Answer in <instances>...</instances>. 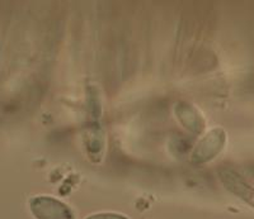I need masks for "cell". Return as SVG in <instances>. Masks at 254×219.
<instances>
[{
	"mask_svg": "<svg viewBox=\"0 0 254 219\" xmlns=\"http://www.w3.org/2000/svg\"><path fill=\"white\" fill-rule=\"evenodd\" d=\"M29 209L36 219H74L71 209L51 196L32 198L29 200Z\"/></svg>",
	"mask_w": 254,
	"mask_h": 219,
	"instance_id": "obj_1",
	"label": "cell"
},
{
	"mask_svg": "<svg viewBox=\"0 0 254 219\" xmlns=\"http://www.w3.org/2000/svg\"><path fill=\"white\" fill-rule=\"evenodd\" d=\"M87 219H128L127 217L119 213H98L88 217Z\"/></svg>",
	"mask_w": 254,
	"mask_h": 219,
	"instance_id": "obj_2",
	"label": "cell"
}]
</instances>
